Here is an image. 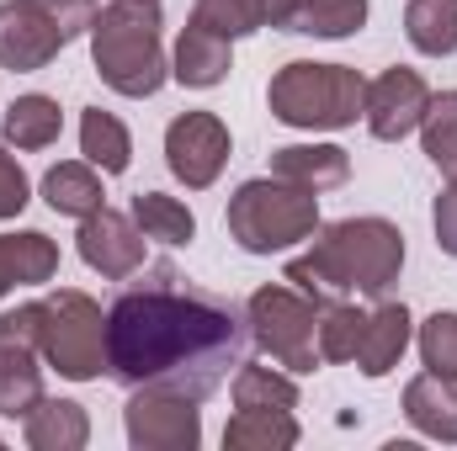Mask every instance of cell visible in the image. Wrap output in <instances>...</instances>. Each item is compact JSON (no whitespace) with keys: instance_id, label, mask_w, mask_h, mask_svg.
I'll return each instance as SVG.
<instances>
[{"instance_id":"cell-1","label":"cell","mask_w":457,"mask_h":451,"mask_svg":"<svg viewBox=\"0 0 457 451\" xmlns=\"http://www.w3.org/2000/svg\"><path fill=\"white\" fill-rule=\"evenodd\" d=\"M245 350V314L228 298L181 287L170 266L107 308V372L128 388H170L203 404L224 388L228 372H239Z\"/></svg>"},{"instance_id":"cell-2","label":"cell","mask_w":457,"mask_h":451,"mask_svg":"<svg viewBox=\"0 0 457 451\" xmlns=\"http://www.w3.org/2000/svg\"><path fill=\"white\" fill-rule=\"evenodd\" d=\"M399 266H404V234L388 218H345V224H330L309 255L287 266V282H298L314 303L345 298V292L383 298L399 282Z\"/></svg>"},{"instance_id":"cell-3","label":"cell","mask_w":457,"mask_h":451,"mask_svg":"<svg viewBox=\"0 0 457 451\" xmlns=\"http://www.w3.org/2000/svg\"><path fill=\"white\" fill-rule=\"evenodd\" d=\"M91 59L96 75L117 96H154L165 86V48H160V0H112L96 5L91 21Z\"/></svg>"},{"instance_id":"cell-4","label":"cell","mask_w":457,"mask_h":451,"mask_svg":"<svg viewBox=\"0 0 457 451\" xmlns=\"http://www.w3.org/2000/svg\"><path fill=\"white\" fill-rule=\"evenodd\" d=\"M314 228H320V192H309L298 181H282V176L245 181L228 202V234L250 255L287 250V244L309 239Z\"/></svg>"},{"instance_id":"cell-5","label":"cell","mask_w":457,"mask_h":451,"mask_svg":"<svg viewBox=\"0 0 457 451\" xmlns=\"http://www.w3.org/2000/svg\"><path fill=\"white\" fill-rule=\"evenodd\" d=\"M271 112L287 127H351L361 102H367V80L345 64H287L271 91H266Z\"/></svg>"},{"instance_id":"cell-6","label":"cell","mask_w":457,"mask_h":451,"mask_svg":"<svg viewBox=\"0 0 457 451\" xmlns=\"http://www.w3.org/2000/svg\"><path fill=\"white\" fill-rule=\"evenodd\" d=\"M96 0H5L0 5V64L5 70H43L70 48L80 32H91Z\"/></svg>"},{"instance_id":"cell-7","label":"cell","mask_w":457,"mask_h":451,"mask_svg":"<svg viewBox=\"0 0 457 451\" xmlns=\"http://www.w3.org/2000/svg\"><path fill=\"white\" fill-rule=\"evenodd\" d=\"M37 350L48 366H59V377L91 382L107 366V314L86 298V292H54L48 303H37Z\"/></svg>"},{"instance_id":"cell-8","label":"cell","mask_w":457,"mask_h":451,"mask_svg":"<svg viewBox=\"0 0 457 451\" xmlns=\"http://www.w3.org/2000/svg\"><path fill=\"white\" fill-rule=\"evenodd\" d=\"M245 324H250V340L287 372L320 366V303L314 298H298L293 287H261L245 303Z\"/></svg>"},{"instance_id":"cell-9","label":"cell","mask_w":457,"mask_h":451,"mask_svg":"<svg viewBox=\"0 0 457 451\" xmlns=\"http://www.w3.org/2000/svg\"><path fill=\"white\" fill-rule=\"evenodd\" d=\"M37 319L43 308H11L0 314V414L5 420H27L43 398V366H37Z\"/></svg>"},{"instance_id":"cell-10","label":"cell","mask_w":457,"mask_h":451,"mask_svg":"<svg viewBox=\"0 0 457 451\" xmlns=\"http://www.w3.org/2000/svg\"><path fill=\"white\" fill-rule=\"evenodd\" d=\"M122 420H128V441L138 451H192L203 441L197 398L170 388H133Z\"/></svg>"},{"instance_id":"cell-11","label":"cell","mask_w":457,"mask_h":451,"mask_svg":"<svg viewBox=\"0 0 457 451\" xmlns=\"http://www.w3.org/2000/svg\"><path fill=\"white\" fill-rule=\"evenodd\" d=\"M165 160H170L176 181H187L192 192L213 186L228 160V127L213 112H181L165 127Z\"/></svg>"},{"instance_id":"cell-12","label":"cell","mask_w":457,"mask_h":451,"mask_svg":"<svg viewBox=\"0 0 457 451\" xmlns=\"http://www.w3.org/2000/svg\"><path fill=\"white\" fill-rule=\"evenodd\" d=\"M426 107H431V91H426V80H420L415 70H388V75H378V80L367 86L361 117H367L372 138L394 144V138H404V133H415V127H420Z\"/></svg>"},{"instance_id":"cell-13","label":"cell","mask_w":457,"mask_h":451,"mask_svg":"<svg viewBox=\"0 0 457 451\" xmlns=\"http://www.w3.org/2000/svg\"><path fill=\"white\" fill-rule=\"evenodd\" d=\"M80 260H86L91 271L112 276V282L133 276V271L144 266V228L102 202V208L80 224Z\"/></svg>"},{"instance_id":"cell-14","label":"cell","mask_w":457,"mask_h":451,"mask_svg":"<svg viewBox=\"0 0 457 451\" xmlns=\"http://www.w3.org/2000/svg\"><path fill=\"white\" fill-rule=\"evenodd\" d=\"M59 271V244L37 228L27 234H0V298L11 287H37V282H54Z\"/></svg>"},{"instance_id":"cell-15","label":"cell","mask_w":457,"mask_h":451,"mask_svg":"<svg viewBox=\"0 0 457 451\" xmlns=\"http://www.w3.org/2000/svg\"><path fill=\"white\" fill-rule=\"evenodd\" d=\"M228 70H234V53H228V37L219 32H208L203 21H187V32H181V43H176V80L181 86H192V91H208V86H219Z\"/></svg>"},{"instance_id":"cell-16","label":"cell","mask_w":457,"mask_h":451,"mask_svg":"<svg viewBox=\"0 0 457 451\" xmlns=\"http://www.w3.org/2000/svg\"><path fill=\"white\" fill-rule=\"evenodd\" d=\"M298 11V0H197L192 21H203L219 37H245L255 27H287V16Z\"/></svg>"},{"instance_id":"cell-17","label":"cell","mask_w":457,"mask_h":451,"mask_svg":"<svg viewBox=\"0 0 457 451\" xmlns=\"http://www.w3.org/2000/svg\"><path fill=\"white\" fill-rule=\"evenodd\" d=\"M271 176L298 181L309 192H330V186H345L351 160H345V149H336V144H293V149H277L271 154Z\"/></svg>"},{"instance_id":"cell-18","label":"cell","mask_w":457,"mask_h":451,"mask_svg":"<svg viewBox=\"0 0 457 451\" xmlns=\"http://www.w3.org/2000/svg\"><path fill=\"white\" fill-rule=\"evenodd\" d=\"M404 414L415 430H426L436 441H457V382L436 377V372H420L404 388Z\"/></svg>"},{"instance_id":"cell-19","label":"cell","mask_w":457,"mask_h":451,"mask_svg":"<svg viewBox=\"0 0 457 451\" xmlns=\"http://www.w3.org/2000/svg\"><path fill=\"white\" fill-rule=\"evenodd\" d=\"M410 345V308L404 303H383L378 314H367V330H361V345H356V366L367 377H383L399 366Z\"/></svg>"},{"instance_id":"cell-20","label":"cell","mask_w":457,"mask_h":451,"mask_svg":"<svg viewBox=\"0 0 457 451\" xmlns=\"http://www.w3.org/2000/svg\"><path fill=\"white\" fill-rule=\"evenodd\" d=\"M86 436H91V420L70 398H37V409L27 414V447L32 451H80Z\"/></svg>"},{"instance_id":"cell-21","label":"cell","mask_w":457,"mask_h":451,"mask_svg":"<svg viewBox=\"0 0 457 451\" xmlns=\"http://www.w3.org/2000/svg\"><path fill=\"white\" fill-rule=\"evenodd\" d=\"M228 451H287L298 447V425L293 409H239L224 425Z\"/></svg>"},{"instance_id":"cell-22","label":"cell","mask_w":457,"mask_h":451,"mask_svg":"<svg viewBox=\"0 0 457 451\" xmlns=\"http://www.w3.org/2000/svg\"><path fill=\"white\" fill-rule=\"evenodd\" d=\"M43 202L54 208V213H64V218H91L96 208H102V181H96V165L86 160V165H54L48 176H43Z\"/></svg>"},{"instance_id":"cell-23","label":"cell","mask_w":457,"mask_h":451,"mask_svg":"<svg viewBox=\"0 0 457 451\" xmlns=\"http://www.w3.org/2000/svg\"><path fill=\"white\" fill-rule=\"evenodd\" d=\"M404 32L420 53L447 59L457 53V0H410L404 11Z\"/></svg>"},{"instance_id":"cell-24","label":"cell","mask_w":457,"mask_h":451,"mask_svg":"<svg viewBox=\"0 0 457 451\" xmlns=\"http://www.w3.org/2000/svg\"><path fill=\"white\" fill-rule=\"evenodd\" d=\"M80 154H86L96 170H107V176H122V170H128V160H133L128 127H122L112 112L91 107V112L80 117Z\"/></svg>"},{"instance_id":"cell-25","label":"cell","mask_w":457,"mask_h":451,"mask_svg":"<svg viewBox=\"0 0 457 451\" xmlns=\"http://www.w3.org/2000/svg\"><path fill=\"white\" fill-rule=\"evenodd\" d=\"M367 21V0H298V11L287 16V32L303 37H351Z\"/></svg>"},{"instance_id":"cell-26","label":"cell","mask_w":457,"mask_h":451,"mask_svg":"<svg viewBox=\"0 0 457 451\" xmlns=\"http://www.w3.org/2000/svg\"><path fill=\"white\" fill-rule=\"evenodd\" d=\"M133 224L144 228V239H160V244H192V234H197V218L187 213V202H176L165 192H138Z\"/></svg>"},{"instance_id":"cell-27","label":"cell","mask_w":457,"mask_h":451,"mask_svg":"<svg viewBox=\"0 0 457 451\" xmlns=\"http://www.w3.org/2000/svg\"><path fill=\"white\" fill-rule=\"evenodd\" d=\"M59 127H64V112L48 96H16L5 112V138L16 149H48L59 138Z\"/></svg>"},{"instance_id":"cell-28","label":"cell","mask_w":457,"mask_h":451,"mask_svg":"<svg viewBox=\"0 0 457 451\" xmlns=\"http://www.w3.org/2000/svg\"><path fill=\"white\" fill-rule=\"evenodd\" d=\"M234 409H298V382L271 372V366L239 361V372H234Z\"/></svg>"},{"instance_id":"cell-29","label":"cell","mask_w":457,"mask_h":451,"mask_svg":"<svg viewBox=\"0 0 457 451\" xmlns=\"http://www.w3.org/2000/svg\"><path fill=\"white\" fill-rule=\"evenodd\" d=\"M367 330V314H356L341 298L320 303V361H356V345Z\"/></svg>"},{"instance_id":"cell-30","label":"cell","mask_w":457,"mask_h":451,"mask_svg":"<svg viewBox=\"0 0 457 451\" xmlns=\"http://www.w3.org/2000/svg\"><path fill=\"white\" fill-rule=\"evenodd\" d=\"M420 127H426V154H431V165H436V170H457V91L431 96Z\"/></svg>"},{"instance_id":"cell-31","label":"cell","mask_w":457,"mask_h":451,"mask_svg":"<svg viewBox=\"0 0 457 451\" xmlns=\"http://www.w3.org/2000/svg\"><path fill=\"white\" fill-rule=\"evenodd\" d=\"M420 361H426V372L457 382V314H431L426 319V330H420Z\"/></svg>"},{"instance_id":"cell-32","label":"cell","mask_w":457,"mask_h":451,"mask_svg":"<svg viewBox=\"0 0 457 451\" xmlns=\"http://www.w3.org/2000/svg\"><path fill=\"white\" fill-rule=\"evenodd\" d=\"M27 176H21V165H16V154H5L0 149V218H16L21 208H27Z\"/></svg>"},{"instance_id":"cell-33","label":"cell","mask_w":457,"mask_h":451,"mask_svg":"<svg viewBox=\"0 0 457 451\" xmlns=\"http://www.w3.org/2000/svg\"><path fill=\"white\" fill-rule=\"evenodd\" d=\"M436 244L457 255V170H447V197H436Z\"/></svg>"}]
</instances>
